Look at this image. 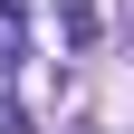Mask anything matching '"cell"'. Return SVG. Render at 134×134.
Here are the masks:
<instances>
[{
    "label": "cell",
    "instance_id": "6da1fadb",
    "mask_svg": "<svg viewBox=\"0 0 134 134\" xmlns=\"http://www.w3.org/2000/svg\"><path fill=\"white\" fill-rule=\"evenodd\" d=\"M58 29H67V48H96V29H105V19H96L86 0H67V10H58Z\"/></svg>",
    "mask_w": 134,
    "mask_h": 134
},
{
    "label": "cell",
    "instance_id": "7a4b0ae2",
    "mask_svg": "<svg viewBox=\"0 0 134 134\" xmlns=\"http://www.w3.org/2000/svg\"><path fill=\"white\" fill-rule=\"evenodd\" d=\"M0 134H38V125H29V115H19V105H10V115H0Z\"/></svg>",
    "mask_w": 134,
    "mask_h": 134
},
{
    "label": "cell",
    "instance_id": "3957f363",
    "mask_svg": "<svg viewBox=\"0 0 134 134\" xmlns=\"http://www.w3.org/2000/svg\"><path fill=\"white\" fill-rule=\"evenodd\" d=\"M0 58H10V48H0Z\"/></svg>",
    "mask_w": 134,
    "mask_h": 134
}]
</instances>
